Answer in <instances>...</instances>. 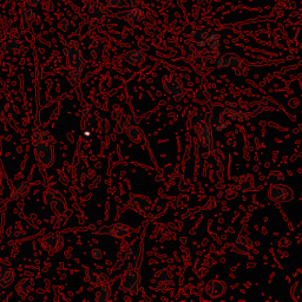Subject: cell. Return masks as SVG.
<instances>
[{
  "label": "cell",
  "instance_id": "6da1fadb",
  "mask_svg": "<svg viewBox=\"0 0 302 302\" xmlns=\"http://www.w3.org/2000/svg\"><path fill=\"white\" fill-rule=\"evenodd\" d=\"M220 24L217 19H214L190 32L188 39H185L182 45V55L185 62L196 58L207 64L215 62V59L220 56Z\"/></svg>",
  "mask_w": 302,
  "mask_h": 302
},
{
  "label": "cell",
  "instance_id": "7a4b0ae2",
  "mask_svg": "<svg viewBox=\"0 0 302 302\" xmlns=\"http://www.w3.org/2000/svg\"><path fill=\"white\" fill-rule=\"evenodd\" d=\"M263 109L265 107L262 106V104L259 103H253L250 105L244 106L237 101H227L221 113L230 121L243 123L247 119L259 116L263 111Z\"/></svg>",
  "mask_w": 302,
  "mask_h": 302
},
{
  "label": "cell",
  "instance_id": "3957f363",
  "mask_svg": "<svg viewBox=\"0 0 302 302\" xmlns=\"http://www.w3.org/2000/svg\"><path fill=\"white\" fill-rule=\"evenodd\" d=\"M203 173L209 181L217 182L223 177L224 167L223 156L217 149H211L210 151L203 154Z\"/></svg>",
  "mask_w": 302,
  "mask_h": 302
},
{
  "label": "cell",
  "instance_id": "277c9868",
  "mask_svg": "<svg viewBox=\"0 0 302 302\" xmlns=\"http://www.w3.org/2000/svg\"><path fill=\"white\" fill-rule=\"evenodd\" d=\"M63 175L67 179L68 183H76L78 181L84 182L85 179H91L95 173L83 158H74L72 163L64 166Z\"/></svg>",
  "mask_w": 302,
  "mask_h": 302
},
{
  "label": "cell",
  "instance_id": "5b68a950",
  "mask_svg": "<svg viewBox=\"0 0 302 302\" xmlns=\"http://www.w3.org/2000/svg\"><path fill=\"white\" fill-rule=\"evenodd\" d=\"M65 56V67L67 71L82 73L85 67V59L77 40H70L63 50Z\"/></svg>",
  "mask_w": 302,
  "mask_h": 302
},
{
  "label": "cell",
  "instance_id": "8992f818",
  "mask_svg": "<svg viewBox=\"0 0 302 302\" xmlns=\"http://www.w3.org/2000/svg\"><path fill=\"white\" fill-rule=\"evenodd\" d=\"M140 288V274L137 266L124 268L119 281V289L127 294H138Z\"/></svg>",
  "mask_w": 302,
  "mask_h": 302
},
{
  "label": "cell",
  "instance_id": "52a82bcc",
  "mask_svg": "<svg viewBox=\"0 0 302 302\" xmlns=\"http://www.w3.org/2000/svg\"><path fill=\"white\" fill-rule=\"evenodd\" d=\"M34 146V154L38 164L44 168H49L55 163V149L53 143L46 142V140H39V142H32Z\"/></svg>",
  "mask_w": 302,
  "mask_h": 302
},
{
  "label": "cell",
  "instance_id": "ba28073f",
  "mask_svg": "<svg viewBox=\"0 0 302 302\" xmlns=\"http://www.w3.org/2000/svg\"><path fill=\"white\" fill-rule=\"evenodd\" d=\"M150 287L161 294H166L173 288L172 273L168 268H161L155 271L150 280Z\"/></svg>",
  "mask_w": 302,
  "mask_h": 302
},
{
  "label": "cell",
  "instance_id": "9c48e42d",
  "mask_svg": "<svg viewBox=\"0 0 302 302\" xmlns=\"http://www.w3.org/2000/svg\"><path fill=\"white\" fill-rule=\"evenodd\" d=\"M162 88L167 94L171 95L172 100L177 101V103L184 98L183 83H182V80L179 79V77L176 73L170 72L163 76Z\"/></svg>",
  "mask_w": 302,
  "mask_h": 302
},
{
  "label": "cell",
  "instance_id": "30bf717a",
  "mask_svg": "<svg viewBox=\"0 0 302 302\" xmlns=\"http://www.w3.org/2000/svg\"><path fill=\"white\" fill-rule=\"evenodd\" d=\"M215 64L218 68H230V70L238 71L247 67L249 62L236 53H226V55L218 56L215 59Z\"/></svg>",
  "mask_w": 302,
  "mask_h": 302
},
{
  "label": "cell",
  "instance_id": "8fae6325",
  "mask_svg": "<svg viewBox=\"0 0 302 302\" xmlns=\"http://www.w3.org/2000/svg\"><path fill=\"white\" fill-rule=\"evenodd\" d=\"M143 252H144V244H143L142 240L136 238V240L131 241L125 248L123 256L125 259L124 262V268L129 267V266H137L138 267V263L142 259Z\"/></svg>",
  "mask_w": 302,
  "mask_h": 302
},
{
  "label": "cell",
  "instance_id": "7c38bea8",
  "mask_svg": "<svg viewBox=\"0 0 302 302\" xmlns=\"http://www.w3.org/2000/svg\"><path fill=\"white\" fill-rule=\"evenodd\" d=\"M97 234L101 235H109L117 240H123L131 234V228L128 224L116 222L112 224H106V226H101L95 230Z\"/></svg>",
  "mask_w": 302,
  "mask_h": 302
},
{
  "label": "cell",
  "instance_id": "4fadbf2b",
  "mask_svg": "<svg viewBox=\"0 0 302 302\" xmlns=\"http://www.w3.org/2000/svg\"><path fill=\"white\" fill-rule=\"evenodd\" d=\"M40 247L44 252L49 254H56L61 252L64 247V240L62 235L57 232H50L40 237Z\"/></svg>",
  "mask_w": 302,
  "mask_h": 302
},
{
  "label": "cell",
  "instance_id": "5bb4252c",
  "mask_svg": "<svg viewBox=\"0 0 302 302\" xmlns=\"http://www.w3.org/2000/svg\"><path fill=\"white\" fill-rule=\"evenodd\" d=\"M267 196L275 203H288L294 199V191L291 187L283 183L270 185L267 191Z\"/></svg>",
  "mask_w": 302,
  "mask_h": 302
},
{
  "label": "cell",
  "instance_id": "9a60e30c",
  "mask_svg": "<svg viewBox=\"0 0 302 302\" xmlns=\"http://www.w3.org/2000/svg\"><path fill=\"white\" fill-rule=\"evenodd\" d=\"M43 201L47 207L51 208L53 213L57 211H62L67 209V201H65L64 196L59 193L58 190L55 189H47L43 194Z\"/></svg>",
  "mask_w": 302,
  "mask_h": 302
},
{
  "label": "cell",
  "instance_id": "2e32d148",
  "mask_svg": "<svg viewBox=\"0 0 302 302\" xmlns=\"http://www.w3.org/2000/svg\"><path fill=\"white\" fill-rule=\"evenodd\" d=\"M127 207L136 213L145 214L151 209V201L148 196L142 194H134L128 199Z\"/></svg>",
  "mask_w": 302,
  "mask_h": 302
},
{
  "label": "cell",
  "instance_id": "e0dca14e",
  "mask_svg": "<svg viewBox=\"0 0 302 302\" xmlns=\"http://www.w3.org/2000/svg\"><path fill=\"white\" fill-rule=\"evenodd\" d=\"M84 281L86 283H89L90 286L98 288V287L104 286L107 282V275L103 270H101V269L88 267L85 270Z\"/></svg>",
  "mask_w": 302,
  "mask_h": 302
},
{
  "label": "cell",
  "instance_id": "ac0fdd59",
  "mask_svg": "<svg viewBox=\"0 0 302 302\" xmlns=\"http://www.w3.org/2000/svg\"><path fill=\"white\" fill-rule=\"evenodd\" d=\"M89 13L94 19L98 20V22H105L111 16L109 7L101 1H97V0H91L89 4Z\"/></svg>",
  "mask_w": 302,
  "mask_h": 302
},
{
  "label": "cell",
  "instance_id": "d6986e66",
  "mask_svg": "<svg viewBox=\"0 0 302 302\" xmlns=\"http://www.w3.org/2000/svg\"><path fill=\"white\" fill-rule=\"evenodd\" d=\"M197 140L200 145L204 149H211L214 143V130L208 123L202 124L197 128Z\"/></svg>",
  "mask_w": 302,
  "mask_h": 302
},
{
  "label": "cell",
  "instance_id": "ffe728a7",
  "mask_svg": "<svg viewBox=\"0 0 302 302\" xmlns=\"http://www.w3.org/2000/svg\"><path fill=\"white\" fill-rule=\"evenodd\" d=\"M233 188L237 191V193H248L252 191L255 188V178L252 173H243V175L237 176L234 179V184Z\"/></svg>",
  "mask_w": 302,
  "mask_h": 302
},
{
  "label": "cell",
  "instance_id": "44dd1931",
  "mask_svg": "<svg viewBox=\"0 0 302 302\" xmlns=\"http://www.w3.org/2000/svg\"><path fill=\"white\" fill-rule=\"evenodd\" d=\"M213 265H214V260L211 259L210 256L208 255L199 256V258L196 259L195 263H194L193 270L197 277L202 279V277L207 276L210 268L213 267Z\"/></svg>",
  "mask_w": 302,
  "mask_h": 302
},
{
  "label": "cell",
  "instance_id": "7402d4cb",
  "mask_svg": "<svg viewBox=\"0 0 302 302\" xmlns=\"http://www.w3.org/2000/svg\"><path fill=\"white\" fill-rule=\"evenodd\" d=\"M116 17H117L118 19L124 20V22L129 24H134L143 20V18H144V11H143V8L139 7V6H133V8H130V10H125L116 13Z\"/></svg>",
  "mask_w": 302,
  "mask_h": 302
},
{
  "label": "cell",
  "instance_id": "603a6c76",
  "mask_svg": "<svg viewBox=\"0 0 302 302\" xmlns=\"http://www.w3.org/2000/svg\"><path fill=\"white\" fill-rule=\"evenodd\" d=\"M233 252L241 255H252L254 252L253 242L247 235H240L233 243Z\"/></svg>",
  "mask_w": 302,
  "mask_h": 302
},
{
  "label": "cell",
  "instance_id": "cb8c5ba5",
  "mask_svg": "<svg viewBox=\"0 0 302 302\" xmlns=\"http://www.w3.org/2000/svg\"><path fill=\"white\" fill-rule=\"evenodd\" d=\"M14 269L10 263L0 262V288H7L14 282Z\"/></svg>",
  "mask_w": 302,
  "mask_h": 302
},
{
  "label": "cell",
  "instance_id": "d4e9b609",
  "mask_svg": "<svg viewBox=\"0 0 302 302\" xmlns=\"http://www.w3.org/2000/svg\"><path fill=\"white\" fill-rule=\"evenodd\" d=\"M121 58L131 67H140L145 62V52L143 50H129L124 52Z\"/></svg>",
  "mask_w": 302,
  "mask_h": 302
},
{
  "label": "cell",
  "instance_id": "484cf974",
  "mask_svg": "<svg viewBox=\"0 0 302 302\" xmlns=\"http://www.w3.org/2000/svg\"><path fill=\"white\" fill-rule=\"evenodd\" d=\"M98 125V113L94 109H85L83 111L82 119H80V128L82 130L94 131Z\"/></svg>",
  "mask_w": 302,
  "mask_h": 302
},
{
  "label": "cell",
  "instance_id": "4316f807",
  "mask_svg": "<svg viewBox=\"0 0 302 302\" xmlns=\"http://www.w3.org/2000/svg\"><path fill=\"white\" fill-rule=\"evenodd\" d=\"M204 123H208L214 131H223L228 127V118L222 113H210L205 115Z\"/></svg>",
  "mask_w": 302,
  "mask_h": 302
},
{
  "label": "cell",
  "instance_id": "83f0119b",
  "mask_svg": "<svg viewBox=\"0 0 302 302\" xmlns=\"http://www.w3.org/2000/svg\"><path fill=\"white\" fill-rule=\"evenodd\" d=\"M227 286L223 281L220 280H211L209 281L205 286V293L209 298L211 299H217L223 297L226 294Z\"/></svg>",
  "mask_w": 302,
  "mask_h": 302
},
{
  "label": "cell",
  "instance_id": "f1b7e54d",
  "mask_svg": "<svg viewBox=\"0 0 302 302\" xmlns=\"http://www.w3.org/2000/svg\"><path fill=\"white\" fill-rule=\"evenodd\" d=\"M34 286V277L26 276L18 281V282L16 283V287H14V289H16V293L18 297L22 299H25L26 297H29V294L31 293Z\"/></svg>",
  "mask_w": 302,
  "mask_h": 302
},
{
  "label": "cell",
  "instance_id": "f546056e",
  "mask_svg": "<svg viewBox=\"0 0 302 302\" xmlns=\"http://www.w3.org/2000/svg\"><path fill=\"white\" fill-rule=\"evenodd\" d=\"M30 189H31V184H30V182L28 181L19 182V183H17L13 188H12L8 200H10V201H19V200H22L24 197L29 195Z\"/></svg>",
  "mask_w": 302,
  "mask_h": 302
},
{
  "label": "cell",
  "instance_id": "4dcf8cb0",
  "mask_svg": "<svg viewBox=\"0 0 302 302\" xmlns=\"http://www.w3.org/2000/svg\"><path fill=\"white\" fill-rule=\"evenodd\" d=\"M117 124H116V129L119 134L124 133L127 128L130 125H136L139 123V118L134 115H127V113H119L117 119H116Z\"/></svg>",
  "mask_w": 302,
  "mask_h": 302
},
{
  "label": "cell",
  "instance_id": "1f68e13d",
  "mask_svg": "<svg viewBox=\"0 0 302 302\" xmlns=\"http://www.w3.org/2000/svg\"><path fill=\"white\" fill-rule=\"evenodd\" d=\"M205 110L203 109V107H196V109H194L193 111L189 113V116H188V127L190 128V129H197L199 127H201L203 124V122H204L205 118Z\"/></svg>",
  "mask_w": 302,
  "mask_h": 302
},
{
  "label": "cell",
  "instance_id": "d6a6232c",
  "mask_svg": "<svg viewBox=\"0 0 302 302\" xmlns=\"http://www.w3.org/2000/svg\"><path fill=\"white\" fill-rule=\"evenodd\" d=\"M71 216H72V210H70V209L67 208L62 211L53 213L52 217H51V226L56 229L62 228L63 226H65V224L68 222Z\"/></svg>",
  "mask_w": 302,
  "mask_h": 302
},
{
  "label": "cell",
  "instance_id": "836d02e7",
  "mask_svg": "<svg viewBox=\"0 0 302 302\" xmlns=\"http://www.w3.org/2000/svg\"><path fill=\"white\" fill-rule=\"evenodd\" d=\"M6 236H7V240L10 242H20L25 237V232H24L23 227L19 223L14 222L8 226L7 230H6Z\"/></svg>",
  "mask_w": 302,
  "mask_h": 302
},
{
  "label": "cell",
  "instance_id": "e575fe53",
  "mask_svg": "<svg viewBox=\"0 0 302 302\" xmlns=\"http://www.w3.org/2000/svg\"><path fill=\"white\" fill-rule=\"evenodd\" d=\"M90 55L97 62H103L106 57V47L105 44L101 40H96L89 49Z\"/></svg>",
  "mask_w": 302,
  "mask_h": 302
},
{
  "label": "cell",
  "instance_id": "d590c367",
  "mask_svg": "<svg viewBox=\"0 0 302 302\" xmlns=\"http://www.w3.org/2000/svg\"><path fill=\"white\" fill-rule=\"evenodd\" d=\"M0 116H1L4 122H13L16 121L18 116H19V109H18V106L14 105V104L6 103L5 105L1 107Z\"/></svg>",
  "mask_w": 302,
  "mask_h": 302
},
{
  "label": "cell",
  "instance_id": "8d00e7d4",
  "mask_svg": "<svg viewBox=\"0 0 302 302\" xmlns=\"http://www.w3.org/2000/svg\"><path fill=\"white\" fill-rule=\"evenodd\" d=\"M31 140H32V142H39V140H46V142L55 143V140H53L52 137H51V134H50L49 131H47L46 129H44V128L40 127V125H35L34 129H32Z\"/></svg>",
  "mask_w": 302,
  "mask_h": 302
},
{
  "label": "cell",
  "instance_id": "74e56055",
  "mask_svg": "<svg viewBox=\"0 0 302 302\" xmlns=\"http://www.w3.org/2000/svg\"><path fill=\"white\" fill-rule=\"evenodd\" d=\"M23 49L22 41L18 39H8L1 45V51L6 55H17Z\"/></svg>",
  "mask_w": 302,
  "mask_h": 302
},
{
  "label": "cell",
  "instance_id": "f35d334b",
  "mask_svg": "<svg viewBox=\"0 0 302 302\" xmlns=\"http://www.w3.org/2000/svg\"><path fill=\"white\" fill-rule=\"evenodd\" d=\"M124 134L133 143H139L143 139V131L138 127V124L130 125L129 128L125 129Z\"/></svg>",
  "mask_w": 302,
  "mask_h": 302
},
{
  "label": "cell",
  "instance_id": "ab89813d",
  "mask_svg": "<svg viewBox=\"0 0 302 302\" xmlns=\"http://www.w3.org/2000/svg\"><path fill=\"white\" fill-rule=\"evenodd\" d=\"M96 40H97V35H96L95 32L88 31V32H85V34H83L82 35H80L78 44H79L80 49L89 50L90 46H91V45L94 44Z\"/></svg>",
  "mask_w": 302,
  "mask_h": 302
},
{
  "label": "cell",
  "instance_id": "60d3db41",
  "mask_svg": "<svg viewBox=\"0 0 302 302\" xmlns=\"http://www.w3.org/2000/svg\"><path fill=\"white\" fill-rule=\"evenodd\" d=\"M67 82L70 83V85L74 89V91L78 94L79 100L82 98V91H80V83H82V79H80V73L72 72V71H67Z\"/></svg>",
  "mask_w": 302,
  "mask_h": 302
},
{
  "label": "cell",
  "instance_id": "b9f144b4",
  "mask_svg": "<svg viewBox=\"0 0 302 302\" xmlns=\"http://www.w3.org/2000/svg\"><path fill=\"white\" fill-rule=\"evenodd\" d=\"M256 40L262 45H274L276 43V38L271 32L268 31H259L256 34Z\"/></svg>",
  "mask_w": 302,
  "mask_h": 302
},
{
  "label": "cell",
  "instance_id": "7bdbcfd3",
  "mask_svg": "<svg viewBox=\"0 0 302 302\" xmlns=\"http://www.w3.org/2000/svg\"><path fill=\"white\" fill-rule=\"evenodd\" d=\"M111 298V291L104 285L101 287H98L97 292L95 293V301L96 302H107Z\"/></svg>",
  "mask_w": 302,
  "mask_h": 302
},
{
  "label": "cell",
  "instance_id": "ee69618b",
  "mask_svg": "<svg viewBox=\"0 0 302 302\" xmlns=\"http://www.w3.org/2000/svg\"><path fill=\"white\" fill-rule=\"evenodd\" d=\"M285 182V176L283 173L279 171V170H273V171L269 172V175L267 176V183L269 185H276L281 184Z\"/></svg>",
  "mask_w": 302,
  "mask_h": 302
},
{
  "label": "cell",
  "instance_id": "f6af8a7d",
  "mask_svg": "<svg viewBox=\"0 0 302 302\" xmlns=\"http://www.w3.org/2000/svg\"><path fill=\"white\" fill-rule=\"evenodd\" d=\"M291 297L294 301L302 302V281H295L291 287Z\"/></svg>",
  "mask_w": 302,
  "mask_h": 302
},
{
  "label": "cell",
  "instance_id": "bcb514c9",
  "mask_svg": "<svg viewBox=\"0 0 302 302\" xmlns=\"http://www.w3.org/2000/svg\"><path fill=\"white\" fill-rule=\"evenodd\" d=\"M109 8H127L129 6L128 0H104Z\"/></svg>",
  "mask_w": 302,
  "mask_h": 302
},
{
  "label": "cell",
  "instance_id": "7dc6e473",
  "mask_svg": "<svg viewBox=\"0 0 302 302\" xmlns=\"http://www.w3.org/2000/svg\"><path fill=\"white\" fill-rule=\"evenodd\" d=\"M22 17L28 24H34L37 22V13H35L34 10H31V8H26V10H24Z\"/></svg>",
  "mask_w": 302,
  "mask_h": 302
},
{
  "label": "cell",
  "instance_id": "c3c4849f",
  "mask_svg": "<svg viewBox=\"0 0 302 302\" xmlns=\"http://www.w3.org/2000/svg\"><path fill=\"white\" fill-rule=\"evenodd\" d=\"M199 211H200L199 207H189L187 209V210L184 211L183 216H182V217H183L184 220H193V218L196 216Z\"/></svg>",
  "mask_w": 302,
  "mask_h": 302
},
{
  "label": "cell",
  "instance_id": "681fc988",
  "mask_svg": "<svg viewBox=\"0 0 302 302\" xmlns=\"http://www.w3.org/2000/svg\"><path fill=\"white\" fill-rule=\"evenodd\" d=\"M215 207H216V197H215V196H209L207 201H205L204 204H203L202 209H203V210L209 211V210H213Z\"/></svg>",
  "mask_w": 302,
  "mask_h": 302
},
{
  "label": "cell",
  "instance_id": "f907efd6",
  "mask_svg": "<svg viewBox=\"0 0 302 302\" xmlns=\"http://www.w3.org/2000/svg\"><path fill=\"white\" fill-rule=\"evenodd\" d=\"M292 243V240L289 236H281V237L279 238V241H277V246H279L280 248H288L289 246H291Z\"/></svg>",
  "mask_w": 302,
  "mask_h": 302
},
{
  "label": "cell",
  "instance_id": "816d5d0a",
  "mask_svg": "<svg viewBox=\"0 0 302 302\" xmlns=\"http://www.w3.org/2000/svg\"><path fill=\"white\" fill-rule=\"evenodd\" d=\"M90 255H91V258L94 260H100L101 259V256H103V252H101V249H98V248H94V249L91 250V253H90Z\"/></svg>",
  "mask_w": 302,
  "mask_h": 302
},
{
  "label": "cell",
  "instance_id": "f5cc1de1",
  "mask_svg": "<svg viewBox=\"0 0 302 302\" xmlns=\"http://www.w3.org/2000/svg\"><path fill=\"white\" fill-rule=\"evenodd\" d=\"M40 6L44 8L45 11H51L53 8L52 2L49 1V0H45V1H41V5Z\"/></svg>",
  "mask_w": 302,
  "mask_h": 302
},
{
  "label": "cell",
  "instance_id": "db71d44e",
  "mask_svg": "<svg viewBox=\"0 0 302 302\" xmlns=\"http://www.w3.org/2000/svg\"><path fill=\"white\" fill-rule=\"evenodd\" d=\"M41 1H43V0H28V5L30 6V7L35 8V7H39V6L41 5Z\"/></svg>",
  "mask_w": 302,
  "mask_h": 302
},
{
  "label": "cell",
  "instance_id": "11a10c76",
  "mask_svg": "<svg viewBox=\"0 0 302 302\" xmlns=\"http://www.w3.org/2000/svg\"><path fill=\"white\" fill-rule=\"evenodd\" d=\"M58 28L62 30V31H67L70 28V24H68L67 20H61L58 24Z\"/></svg>",
  "mask_w": 302,
  "mask_h": 302
},
{
  "label": "cell",
  "instance_id": "9f6ffc18",
  "mask_svg": "<svg viewBox=\"0 0 302 302\" xmlns=\"http://www.w3.org/2000/svg\"><path fill=\"white\" fill-rule=\"evenodd\" d=\"M100 182H101V177H100V176H96V177L94 176V177L91 178V183H90L89 187L92 189V188H94V187H97Z\"/></svg>",
  "mask_w": 302,
  "mask_h": 302
},
{
  "label": "cell",
  "instance_id": "6f0895ef",
  "mask_svg": "<svg viewBox=\"0 0 302 302\" xmlns=\"http://www.w3.org/2000/svg\"><path fill=\"white\" fill-rule=\"evenodd\" d=\"M92 131L91 130H82V136L83 137H91Z\"/></svg>",
  "mask_w": 302,
  "mask_h": 302
},
{
  "label": "cell",
  "instance_id": "680465c9",
  "mask_svg": "<svg viewBox=\"0 0 302 302\" xmlns=\"http://www.w3.org/2000/svg\"><path fill=\"white\" fill-rule=\"evenodd\" d=\"M128 1H130L131 6H137V0H128Z\"/></svg>",
  "mask_w": 302,
  "mask_h": 302
},
{
  "label": "cell",
  "instance_id": "91938a15",
  "mask_svg": "<svg viewBox=\"0 0 302 302\" xmlns=\"http://www.w3.org/2000/svg\"><path fill=\"white\" fill-rule=\"evenodd\" d=\"M179 241H181L182 243H185V242H187V240H185V237H181V238H179Z\"/></svg>",
  "mask_w": 302,
  "mask_h": 302
},
{
  "label": "cell",
  "instance_id": "94428289",
  "mask_svg": "<svg viewBox=\"0 0 302 302\" xmlns=\"http://www.w3.org/2000/svg\"><path fill=\"white\" fill-rule=\"evenodd\" d=\"M298 67H302V58L300 59V62L298 63Z\"/></svg>",
  "mask_w": 302,
  "mask_h": 302
},
{
  "label": "cell",
  "instance_id": "6125c7cd",
  "mask_svg": "<svg viewBox=\"0 0 302 302\" xmlns=\"http://www.w3.org/2000/svg\"><path fill=\"white\" fill-rule=\"evenodd\" d=\"M1 22H2V18H1V14H0V24H1Z\"/></svg>",
  "mask_w": 302,
  "mask_h": 302
},
{
  "label": "cell",
  "instance_id": "be15d7a7",
  "mask_svg": "<svg viewBox=\"0 0 302 302\" xmlns=\"http://www.w3.org/2000/svg\"><path fill=\"white\" fill-rule=\"evenodd\" d=\"M97 1H101V0H97Z\"/></svg>",
  "mask_w": 302,
  "mask_h": 302
}]
</instances>
